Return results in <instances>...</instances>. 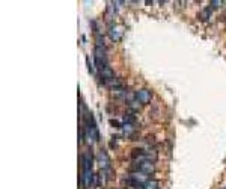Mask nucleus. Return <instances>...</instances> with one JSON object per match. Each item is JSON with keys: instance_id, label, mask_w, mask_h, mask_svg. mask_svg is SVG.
<instances>
[{"instance_id": "7ed1b4c3", "label": "nucleus", "mask_w": 226, "mask_h": 189, "mask_svg": "<svg viewBox=\"0 0 226 189\" xmlns=\"http://www.w3.org/2000/svg\"><path fill=\"white\" fill-rule=\"evenodd\" d=\"M131 171H137V172H142V174H151L154 172V163L149 162V160H140V162H136L130 167Z\"/></svg>"}, {"instance_id": "6e6552de", "label": "nucleus", "mask_w": 226, "mask_h": 189, "mask_svg": "<svg viewBox=\"0 0 226 189\" xmlns=\"http://www.w3.org/2000/svg\"><path fill=\"white\" fill-rule=\"evenodd\" d=\"M143 188H145V189H158V183L155 182V180L145 182V183H143Z\"/></svg>"}, {"instance_id": "0eeeda50", "label": "nucleus", "mask_w": 226, "mask_h": 189, "mask_svg": "<svg viewBox=\"0 0 226 189\" xmlns=\"http://www.w3.org/2000/svg\"><path fill=\"white\" fill-rule=\"evenodd\" d=\"M211 6H208V8H205V9L202 11V12H201V15H199V18H201V20H204V21H206L208 20V18H210V17H211Z\"/></svg>"}, {"instance_id": "f03ea898", "label": "nucleus", "mask_w": 226, "mask_h": 189, "mask_svg": "<svg viewBox=\"0 0 226 189\" xmlns=\"http://www.w3.org/2000/svg\"><path fill=\"white\" fill-rule=\"evenodd\" d=\"M85 130L88 132V135L90 136V139H94V141L99 139L98 127H97V124H95V121H94L92 114H88V117H86V127H85Z\"/></svg>"}, {"instance_id": "f257e3e1", "label": "nucleus", "mask_w": 226, "mask_h": 189, "mask_svg": "<svg viewBox=\"0 0 226 189\" xmlns=\"http://www.w3.org/2000/svg\"><path fill=\"white\" fill-rule=\"evenodd\" d=\"M94 58H95V67L98 68L99 71L104 70L107 65V56H106V49L104 47H95L94 50Z\"/></svg>"}, {"instance_id": "423d86ee", "label": "nucleus", "mask_w": 226, "mask_h": 189, "mask_svg": "<svg viewBox=\"0 0 226 189\" xmlns=\"http://www.w3.org/2000/svg\"><path fill=\"white\" fill-rule=\"evenodd\" d=\"M97 158H98V162H99V165H101V169H103V171L110 167V159H108V156L104 153V151H99Z\"/></svg>"}, {"instance_id": "39448f33", "label": "nucleus", "mask_w": 226, "mask_h": 189, "mask_svg": "<svg viewBox=\"0 0 226 189\" xmlns=\"http://www.w3.org/2000/svg\"><path fill=\"white\" fill-rule=\"evenodd\" d=\"M108 35H110V38H112V41L118 42V41L122 40L124 30H122V27H121V26H110V30H108Z\"/></svg>"}, {"instance_id": "1a4fd4ad", "label": "nucleus", "mask_w": 226, "mask_h": 189, "mask_svg": "<svg viewBox=\"0 0 226 189\" xmlns=\"http://www.w3.org/2000/svg\"><path fill=\"white\" fill-rule=\"evenodd\" d=\"M220 5H223V3H222V2H217V0H213V2L210 3L211 9H217V8H220Z\"/></svg>"}, {"instance_id": "20e7f679", "label": "nucleus", "mask_w": 226, "mask_h": 189, "mask_svg": "<svg viewBox=\"0 0 226 189\" xmlns=\"http://www.w3.org/2000/svg\"><path fill=\"white\" fill-rule=\"evenodd\" d=\"M136 99H137L139 103L146 104V103H149L151 99H152V92L149 90H139L137 92H136Z\"/></svg>"}, {"instance_id": "9d476101", "label": "nucleus", "mask_w": 226, "mask_h": 189, "mask_svg": "<svg viewBox=\"0 0 226 189\" xmlns=\"http://www.w3.org/2000/svg\"><path fill=\"white\" fill-rule=\"evenodd\" d=\"M86 64H88V71L89 73H95V68H94V65L90 64V59H89V58H86Z\"/></svg>"}]
</instances>
